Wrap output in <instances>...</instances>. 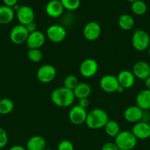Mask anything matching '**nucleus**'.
Here are the masks:
<instances>
[{"label":"nucleus","instance_id":"aec40b11","mask_svg":"<svg viewBox=\"0 0 150 150\" xmlns=\"http://www.w3.org/2000/svg\"><path fill=\"white\" fill-rule=\"evenodd\" d=\"M46 146L45 139L41 136H34L28 140L26 150H44Z\"/></svg>","mask_w":150,"mask_h":150},{"label":"nucleus","instance_id":"a19ab883","mask_svg":"<svg viewBox=\"0 0 150 150\" xmlns=\"http://www.w3.org/2000/svg\"><path fill=\"white\" fill-rule=\"evenodd\" d=\"M44 150H53V149H49V148H45V149H44Z\"/></svg>","mask_w":150,"mask_h":150},{"label":"nucleus","instance_id":"4468645a","mask_svg":"<svg viewBox=\"0 0 150 150\" xmlns=\"http://www.w3.org/2000/svg\"><path fill=\"white\" fill-rule=\"evenodd\" d=\"M132 73L135 79L145 80L150 76V65L145 61H138L132 67Z\"/></svg>","mask_w":150,"mask_h":150},{"label":"nucleus","instance_id":"37998d69","mask_svg":"<svg viewBox=\"0 0 150 150\" xmlns=\"http://www.w3.org/2000/svg\"><path fill=\"white\" fill-rule=\"evenodd\" d=\"M21 1H24V0H21Z\"/></svg>","mask_w":150,"mask_h":150},{"label":"nucleus","instance_id":"c9c22d12","mask_svg":"<svg viewBox=\"0 0 150 150\" xmlns=\"http://www.w3.org/2000/svg\"><path fill=\"white\" fill-rule=\"evenodd\" d=\"M9 150H26V149H25L22 146H20V145H14V146H11Z\"/></svg>","mask_w":150,"mask_h":150},{"label":"nucleus","instance_id":"7c9ffc66","mask_svg":"<svg viewBox=\"0 0 150 150\" xmlns=\"http://www.w3.org/2000/svg\"><path fill=\"white\" fill-rule=\"evenodd\" d=\"M8 142V136L4 129L0 127V149L4 148Z\"/></svg>","mask_w":150,"mask_h":150},{"label":"nucleus","instance_id":"7ed1b4c3","mask_svg":"<svg viewBox=\"0 0 150 150\" xmlns=\"http://www.w3.org/2000/svg\"><path fill=\"white\" fill-rule=\"evenodd\" d=\"M138 139L132 131H121L115 137V144L119 150H132L136 146Z\"/></svg>","mask_w":150,"mask_h":150},{"label":"nucleus","instance_id":"2eb2a0df","mask_svg":"<svg viewBox=\"0 0 150 150\" xmlns=\"http://www.w3.org/2000/svg\"><path fill=\"white\" fill-rule=\"evenodd\" d=\"M45 41V35L41 31L37 30L32 33L29 34V36L26 41V46L29 48V49H32V48L39 49L44 45Z\"/></svg>","mask_w":150,"mask_h":150},{"label":"nucleus","instance_id":"58836bf2","mask_svg":"<svg viewBox=\"0 0 150 150\" xmlns=\"http://www.w3.org/2000/svg\"><path fill=\"white\" fill-rule=\"evenodd\" d=\"M126 1H129V2H134V1H137V0H126Z\"/></svg>","mask_w":150,"mask_h":150},{"label":"nucleus","instance_id":"b1692460","mask_svg":"<svg viewBox=\"0 0 150 150\" xmlns=\"http://www.w3.org/2000/svg\"><path fill=\"white\" fill-rule=\"evenodd\" d=\"M106 134L110 137H116L120 133V125L115 120H110L104 127Z\"/></svg>","mask_w":150,"mask_h":150},{"label":"nucleus","instance_id":"c85d7f7f","mask_svg":"<svg viewBox=\"0 0 150 150\" xmlns=\"http://www.w3.org/2000/svg\"><path fill=\"white\" fill-rule=\"evenodd\" d=\"M63 8L68 10H77L80 6V0H60Z\"/></svg>","mask_w":150,"mask_h":150},{"label":"nucleus","instance_id":"a18cd8bd","mask_svg":"<svg viewBox=\"0 0 150 150\" xmlns=\"http://www.w3.org/2000/svg\"><path fill=\"white\" fill-rule=\"evenodd\" d=\"M149 2H150V0H149Z\"/></svg>","mask_w":150,"mask_h":150},{"label":"nucleus","instance_id":"f3484780","mask_svg":"<svg viewBox=\"0 0 150 150\" xmlns=\"http://www.w3.org/2000/svg\"><path fill=\"white\" fill-rule=\"evenodd\" d=\"M117 77L120 86L126 89H130L134 86L135 82V77L132 71L128 70H123L119 72Z\"/></svg>","mask_w":150,"mask_h":150},{"label":"nucleus","instance_id":"cd10ccee","mask_svg":"<svg viewBox=\"0 0 150 150\" xmlns=\"http://www.w3.org/2000/svg\"><path fill=\"white\" fill-rule=\"evenodd\" d=\"M27 57L30 61L33 62H39L43 59V54L40 49L32 48L27 51Z\"/></svg>","mask_w":150,"mask_h":150},{"label":"nucleus","instance_id":"2f4dec72","mask_svg":"<svg viewBox=\"0 0 150 150\" xmlns=\"http://www.w3.org/2000/svg\"><path fill=\"white\" fill-rule=\"evenodd\" d=\"M101 150H119L115 142H107L101 146Z\"/></svg>","mask_w":150,"mask_h":150},{"label":"nucleus","instance_id":"412c9836","mask_svg":"<svg viewBox=\"0 0 150 150\" xmlns=\"http://www.w3.org/2000/svg\"><path fill=\"white\" fill-rule=\"evenodd\" d=\"M15 12L12 7L7 6H0V24H8L13 20Z\"/></svg>","mask_w":150,"mask_h":150},{"label":"nucleus","instance_id":"dca6fc26","mask_svg":"<svg viewBox=\"0 0 150 150\" xmlns=\"http://www.w3.org/2000/svg\"><path fill=\"white\" fill-rule=\"evenodd\" d=\"M132 133L137 139L145 140L150 138V124L145 122H138L132 127Z\"/></svg>","mask_w":150,"mask_h":150},{"label":"nucleus","instance_id":"f257e3e1","mask_svg":"<svg viewBox=\"0 0 150 150\" xmlns=\"http://www.w3.org/2000/svg\"><path fill=\"white\" fill-rule=\"evenodd\" d=\"M51 102L60 108H68L74 103L75 96L72 90L64 87H58L51 94Z\"/></svg>","mask_w":150,"mask_h":150},{"label":"nucleus","instance_id":"79ce46f5","mask_svg":"<svg viewBox=\"0 0 150 150\" xmlns=\"http://www.w3.org/2000/svg\"><path fill=\"white\" fill-rule=\"evenodd\" d=\"M1 114H0V120H1Z\"/></svg>","mask_w":150,"mask_h":150},{"label":"nucleus","instance_id":"c03bdc74","mask_svg":"<svg viewBox=\"0 0 150 150\" xmlns=\"http://www.w3.org/2000/svg\"><path fill=\"white\" fill-rule=\"evenodd\" d=\"M0 150H2V149H0Z\"/></svg>","mask_w":150,"mask_h":150},{"label":"nucleus","instance_id":"5701e85b","mask_svg":"<svg viewBox=\"0 0 150 150\" xmlns=\"http://www.w3.org/2000/svg\"><path fill=\"white\" fill-rule=\"evenodd\" d=\"M119 27L124 31H129L135 26V20L133 17L129 14H123L119 18Z\"/></svg>","mask_w":150,"mask_h":150},{"label":"nucleus","instance_id":"49530a36","mask_svg":"<svg viewBox=\"0 0 150 150\" xmlns=\"http://www.w3.org/2000/svg\"><path fill=\"white\" fill-rule=\"evenodd\" d=\"M0 100H1V98H0Z\"/></svg>","mask_w":150,"mask_h":150},{"label":"nucleus","instance_id":"ea45409f","mask_svg":"<svg viewBox=\"0 0 150 150\" xmlns=\"http://www.w3.org/2000/svg\"><path fill=\"white\" fill-rule=\"evenodd\" d=\"M148 54H149V56L150 57V46L149 47V48H148Z\"/></svg>","mask_w":150,"mask_h":150},{"label":"nucleus","instance_id":"9b49d317","mask_svg":"<svg viewBox=\"0 0 150 150\" xmlns=\"http://www.w3.org/2000/svg\"><path fill=\"white\" fill-rule=\"evenodd\" d=\"M99 85L101 89L107 93L116 92L119 86L117 77L113 75H105L100 79Z\"/></svg>","mask_w":150,"mask_h":150},{"label":"nucleus","instance_id":"6ab92c4d","mask_svg":"<svg viewBox=\"0 0 150 150\" xmlns=\"http://www.w3.org/2000/svg\"><path fill=\"white\" fill-rule=\"evenodd\" d=\"M135 102L136 105L143 111H149L150 109V90L145 89L138 92Z\"/></svg>","mask_w":150,"mask_h":150},{"label":"nucleus","instance_id":"473e14b6","mask_svg":"<svg viewBox=\"0 0 150 150\" xmlns=\"http://www.w3.org/2000/svg\"><path fill=\"white\" fill-rule=\"evenodd\" d=\"M89 100L88 98H82V99H79V102H78V105L82 107V108L86 109L88 106H89Z\"/></svg>","mask_w":150,"mask_h":150},{"label":"nucleus","instance_id":"39448f33","mask_svg":"<svg viewBox=\"0 0 150 150\" xmlns=\"http://www.w3.org/2000/svg\"><path fill=\"white\" fill-rule=\"evenodd\" d=\"M57 70L51 64H44L40 67L37 71L36 76L41 83H49L52 81L56 77Z\"/></svg>","mask_w":150,"mask_h":150},{"label":"nucleus","instance_id":"20e7f679","mask_svg":"<svg viewBox=\"0 0 150 150\" xmlns=\"http://www.w3.org/2000/svg\"><path fill=\"white\" fill-rule=\"evenodd\" d=\"M132 45L136 51H146L150 46L149 35L143 29H137L132 36Z\"/></svg>","mask_w":150,"mask_h":150},{"label":"nucleus","instance_id":"4c0bfd02","mask_svg":"<svg viewBox=\"0 0 150 150\" xmlns=\"http://www.w3.org/2000/svg\"><path fill=\"white\" fill-rule=\"evenodd\" d=\"M124 90H125L124 88L122 87L121 86H120V85H119V88H118L116 92H118V93H122V92H123Z\"/></svg>","mask_w":150,"mask_h":150},{"label":"nucleus","instance_id":"1a4fd4ad","mask_svg":"<svg viewBox=\"0 0 150 150\" xmlns=\"http://www.w3.org/2000/svg\"><path fill=\"white\" fill-rule=\"evenodd\" d=\"M86 109L82 108L79 105H74L69 112V119L72 124L75 125H80L85 123L87 117Z\"/></svg>","mask_w":150,"mask_h":150},{"label":"nucleus","instance_id":"a211bd4d","mask_svg":"<svg viewBox=\"0 0 150 150\" xmlns=\"http://www.w3.org/2000/svg\"><path fill=\"white\" fill-rule=\"evenodd\" d=\"M63 10L64 8L60 0H51L47 3L45 7L46 14L53 18L60 17L63 14Z\"/></svg>","mask_w":150,"mask_h":150},{"label":"nucleus","instance_id":"bb28decb","mask_svg":"<svg viewBox=\"0 0 150 150\" xmlns=\"http://www.w3.org/2000/svg\"><path fill=\"white\" fill-rule=\"evenodd\" d=\"M79 81H78L77 78L74 75H69L65 78L64 81H63V85L64 87L67 88V89H70V90L73 91L74 89L76 88L77 86Z\"/></svg>","mask_w":150,"mask_h":150},{"label":"nucleus","instance_id":"0eeeda50","mask_svg":"<svg viewBox=\"0 0 150 150\" xmlns=\"http://www.w3.org/2000/svg\"><path fill=\"white\" fill-rule=\"evenodd\" d=\"M99 70V64L92 58H87L82 61L79 66V73L84 78L89 79L96 74Z\"/></svg>","mask_w":150,"mask_h":150},{"label":"nucleus","instance_id":"c756f323","mask_svg":"<svg viewBox=\"0 0 150 150\" xmlns=\"http://www.w3.org/2000/svg\"><path fill=\"white\" fill-rule=\"evenodd\" d=\"M57 150H74V146L71 142L65 139L59 143Z\"/></svg>","mask_w":150,"mask_h":150},{"label":"nucleus","instance_id":"e433bc0d","mask_svg":"<svg viewBox=\"0 0 150 150\" xmlns=\"http://www.w3.org/2000/svg\"><path fill=\"white\" fill-rule=\"evenodd\" d=\"M144 83H145L146 88L149 90H150V76L144 80Z\"/></svg>","mask_w":150,"mask_h":150},{"label":"nucleus","instance_id":"f03ea898","mask_svg":"<svg viewBox=\"0 0 150 150\" xmlns=\"http://www.w3.org/2000/svg\"><path fill=\"white\" fill-rule=\"evenodd\" d=\"M109 121L107 113L101 108H94L88 113L85 124L91 130L103 128Z\"/></svg>","mask_w":150,"mask_h":150},{"label":"nucleus","instance_id":"ddd939ff","mask_svg":"<svg viewBox=\"0 0 150 150\" xmlns=\"http://www.w3.org/2000/svg\"><path fill=\"white\" fill-rule=\"evenodd\" d=\"M143 114L144 111L138 105H130L125 109L124 112V117L128 122L135 124L142 120Z\"/></svg>","mask_w":150,"mask_h":150},{"label":"nucleus","instance_id":"f704fd0d","mask_svg":"<svg viewBox=\"0 0 150 150\" xmlns=\"http://www.w3.org/2000/svg\"><path fill=\"white\" fill-rule=\"evenodd\" d=\"M19 0H3L4 5L7 6V7H13L16 4H17V2Z\"/></svg>","mask_w":150,"mask_h":150},{"label":"nucleus","instance_id":"4be33fe9","mask_svg":"<svg viewBox=\"0 0 150 150\" xmlns=\"http://www.w3.org/2000/svg\"><path fill=\"white\" fill-rule=\"evenodd\" d=\"M75 98L82 99V98H88L91 93V87L87 83H79L73 90Z\"/></svg>","mask_w":150,"mask_h":150},{"label":"nucleus","instance_id":"393cba45","mask_svg":"<svg viewBox=\"0 0 150 150\" xmlns=\"http://www.w3.org/2000/svg\"><path fill=\"white\" fill-rule=\"evenodd\" d=\"M131 10L136 16H143L147 11V5L142 0H137L131 4Z\"/></svg>","mask_w":150,"mask_h":150},{"label":"nucleus","instance_id":"a878e982","mask_svg":"<svg viewBox=\"0 0 150 150\" xmlns=\"http://www.w3.org/2000/svg\"><path fill=\"white\" fill-rule=\"evenodd\" d=\"M14 103L9 98H2L0 100V114L6 115L13 111Z\"/></svg>","mask_w":150,"mask_h":150},{"label":"nucleus","instance_id":"6e6552de","mask_svg":"<svg viewBox=\"0 0 150 150\" xmlns=\"http://www.w3.org/2000/svg\"><path fill=\"white\" fill-rule=\"evenodd\" d=\"M67 32L63 26L58 24H54L49 26L46 30V36L51 42L59 43L64 40Z\"/></svg>","mask_w":150,"mask_h":150},{"label":"nucleus","instance_id":"9d476101","mask_svg":"<svg viewBox=\"0 0 150 150\" xmlns=\"http://www.w3.org/2000/svg\"><path fill=\"white\" fill-rule=\"evenodd\" d=\"M101 28L99 23L96 21H90L83 28L84 38L88 41H94L99 38Z\"/></svg>","mask_w":150,"mask_h":150},{"label":"nucleus","instance_id":"72a5a7b5","mask_svg":"<svg viewBox=\"0 0 150 150\" xmlns=\"http://www.w3.org/2000/svg\"><path fill=\"white\" fill-rule=\"evenodd\" d=\"M25 26H26V29H27L28 32H29V34L32 33V32L37 31V25L34 21L32 22V23H28V24L26 25Z\"/></svg>","mask_w":150,"mask_h":150},{"label":"nucleus","instance_id":"423d86ee","mask_svg":"<svg viewBox=\"0 0 150 150\" xmlns=\"http://www.w3.org/2000/svg\"><path fill=\"white\" fill-rule=\"evenodd\" d=\"M29 32L26 26L19 24L13 26L10 32V39L12 42L16 45H21L26 42L29 36Z\"/></svg>","mask_w":150,"mask_h":150},{"label":"nucleus","instance_id":"f8f14e48","mask_svg":"<svg viewBox=\"0 0 150 150\" xmlns=\"http://www.w3.org/2000/svg\"><path fill=\"white\" fill-rule=\"evenodd\" d=\"M17 19L20 24L26 26L28 23H32L35 20V13L29 6H21L19 10L16 12Z\"/></svg>","mask_w":150,"mask_h":150}]
</instances>
